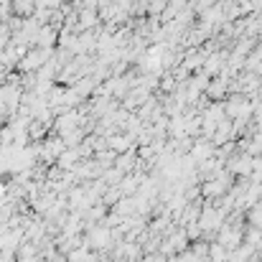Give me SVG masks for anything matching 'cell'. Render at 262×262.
Listing matches in <instances>:
<instances>
[{"label":"cell","mask_w":262,"mask_h":262,"mask_svg":"<svg viewBox=\"0 0 262 262\" xmlns=\"http://www.w3.org/2000/svg\"><path fill=\"white\" fill-rule=\"evenodd\" d=\"M229 255H232V252H229L222 242L214 239V242L209 245V262H227L229 260Z\"/></svg>","instance_id":"cell-1"},{"label":"cell","mask_w":262,"mask_h":262,"mask_svg":"<svg viewBox=\"0 0 262 262\" xmlns=\"http://www.w3.org/2000/svg\"><path fill=\"white\" fill-rule=\"evenodd\" d=\"M117 168H120V171H130V168H133V156H127V158H117Z\"/></svg>","instance_id":"cell-2"},{"label":"cell","mask_w":262,"mask_h":262,"mask_svg":"<svg viewBox=\"0 0 262 262\" xmlns=\"http://www.w3.org/2000/svg\"><path fill=\"white\" fill-rule=\"evenodd\" d=\"M15 262H38V260H36V257H18Z\"/></svg>","instance_id":"cell-3"}]
</instances>
